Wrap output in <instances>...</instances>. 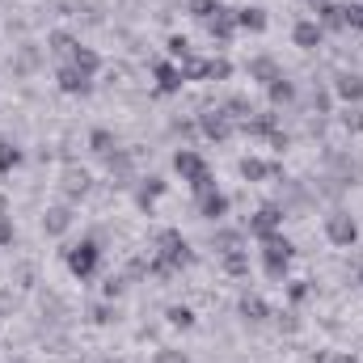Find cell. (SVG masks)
<instances>
[{
	"label": "cell",
	"instance_id": "7c38bea8",
	"mask_svg": "<svg viewBox=\"0 0 363 363\" xmlns=\"http://www.w3.org/2000/svg\"><path fill=\"white\" fill-rule=\"evenodd\" d=\"M267 9H258V4H245V9H237V30H254V34H262L267 30Z\"/></svg>",
	"mask_w": 363,
	"mask_h": 363
},
{
	"label": "cell",
	"instance_id": "836d02e7",
	"mask_svg": "<svg viewBox=\"0 0 363 363\" xmlns=\"http://www.w3.org/2000/svg\"><path fill=\"white\" fill-rule=\"evenodd\" d=\"M157 363H186V355H174V351H161V355H157Z\"/></svg>",
	"mask_w": 363,
	"mask_h": 363
},
{
	"label": "cell",
	"instance_id": "4dcf8cb0",
	"mask_svg": "<svg viewBox=\"0 0 363 363\" xmlns=\"http://www.w3.org/2000/svg\"><path fill=\"white\" fill-rule=\"evenodd\" d=\"M169 321L186 330V325H194V313H190V308H169Z\"/></svg>",
	"mask_w": 363,
	"mask_h": 363
},
{
	"label": "cell",
	"instance_id": "9a60e30c",
	"mask_svg": "<svg viewBox=\"0 0 363 363\" xmlns=\"http://www.w3.org/2000/svg\"><path fill=\"white\" fill-rule=\"evenodd\" d=\"M291 38H296V47H304V51H313V47H321V38H325V30H321L317 21H300Z\"/></svg>",
	"mask_w": 363,
	"mask_h": 363
},
{
	"label": "cell",
	"instance_id": "ac0fdd59",
	"mask_svg": "<svg viewBox=\"0 0 363 363\" xmlns=\"http://www.w3.org/2000/svg\"><path fill=\"white\" fill-rule=\"evenodd\" d=\"M68 224H72V211H68V207H51V211L43 216V228H47L51 237H60Z\"/></svg>",
	"mask_w": 363,
	"mask_h": 363
},
{
	"label": "cell",
	"instance_id": "484cf974",
	"mask_svg": "<svg viewBox=\"0 0 363 363\" xmlns=\"http://www.w3.org/2000/svg\"><path fill=\"white\" fill-rule=\"evenodd\" d=\"M250 72H254L258 81H267V85H271V81H279V68H274V60H254V64H250Z\"/></svg>",
	"mask_w": 363,
	"mask_h": 363
},
{
	"label": "cell",
	"instance_id": "e0dca14e",
	"mask_svg": "<svg viewBox=\"0 0 363 363\" xmlns=\"http://www.w3.org/2000/svg\"><path fill=\"white\" fill-rule=\"evenodd\" d=\"M89 144H93V152H97V157H106V161L123 152V148H118V140H114V135H110L106 127H97V131H93V135H89Z\"/></svg>",
	"mask_w": 363,
	"mask_h": 363
},
{
	"label": "cell",
	"instance_id": "83f0119b",
	"mask_svg": "<svg viewBox=\"0 0 363 363\" xmlns=\"http://www.w3.org/2000/svg\"><path fill=\"white\" fill-rule=\"evenodd\" d=\"M233 77V64L228 60H211L207 64V81H228Z\"/></svg>",
	"mask_w": 363,
	"mask_h": 363
},
{
	"label": "cell",
	"instance_id": "ffe728a7",
	"mask_svg": "<svg viewBox=\"0 0 363 363\" xmlns=\"http://www.w3.org/2000/svg\"><path fill=\"white\" fill-rule=\"evenodd\" d=\"M85 190H89V174H85V169H68V174H64V194H68V199H77V194H85Z\"/></svg>",
	"mask_w": 363,
	"mask_h": 363
},
{
	"label": "cell",
	"instance_id": "1f68e13d",
	"mask_svg": "<svg viewBox=\"0 0 363 363\" xmlns=\"http://www.w3.org/2000/svg\"><path fill=\"white\" fill-rule=\"evenodd\" d=\"M169 55H174V60H186V55H190V43H186V38H169Z\"/></svg>",
	"mask_w": 363,
	"mask_h": 363
},
{
	"label": "cell",
	"instance_id": "cb8c5ba5",
	"mask_svg": "<svg viewBox=\"0 0 363 363\" xmlns=\"http://www.w3.org/2000/svg\"><path fill=\"white\" fill-rule=\"evenodd\" d=\"M224 271H228V274H250V254H245V250L224 254Z\"/></svg>",
	"mask_w": 363,
	"mask_h": 363
},
{
	"label": "cell",
	"instance_id": "8d00e7d4",
	"mask_svg": "<svg viewBox=\"0 0 363 363\" xmlns=\"http://www.w3.org/2000/svg\"><path fill=\"white\" fill-rule=\"evenodd\" d=\"M0 211H4V199H0Z\"/></svg>",
	"mask_w": 363,
	"mask_h": 363
},
{
	"label": "cell",
	"instance_id": "3957f363",
	"mask_svg": "<svg viewBox=\"0 0 363 363\" xmlns=\"http://www.w3.org/2000/svg\"><path fill=\"white\" fill-rule=\"evenodd\" d=\"M291 241H283V237H262V267H267V274H271L274 283L287 274V262H291Z\"/></svg>",
	"mask_w": 363,
	"mask_h": 363
},
{
	"label": "cell",
	"instance_id": "d4e9b609",
	"mask_svg": "<svg viewBox=\"0 0 363 363\" xmlns=\"http://www.w3.org/2000/svg\"><path fill=\"white\" fill-rule=\"evenodd\" d=\"M220 9H224L220 0H190V13H194V17H199L203 26H207V21H211V17L220 13Z\"/></svg>",
	"mask_w": 363,
	"mask_h": 363
},
{
	"label": "cell",
	"instance_id": "f1b7e54d",
	"mask_svg": "<svg viewBox=\"0 0 363 363\" xmlns=\"http://www.w3.org/2000/svg\"><path fill=\"white\" fill-rule=\"evenodd\" d=\"M216 250H220V254L241 250V233H216Z\"/></svg>",
	"mask_w": 363,
	"mask_h": 363
},
{
	"label": "cell",
	"instance_id": "44dd1931",
	"mask_svg": "<svg viewBox=\"0 0 363 363\" xmlns=\"http://www.w3.org/2000/svg\"><path fill=\"white\" fill-rule=\"evenodd\" d=\"M241 313H245L250 321H267V317H271L267 300H258V296H245V300H241Z\"/></svg>",
	"mask_w": 363,
	"mask_h": 363
},
{
	"label": "cell",
	"instance_id": "30bf717a",
	"mask_svg": "<svg viewBox=\"0 0 363 363\" xmlns=\"http://www.w3.org/2000/svg\"><path fill=\"white\" fill-rule=\"evenodd\" d=\"M60 89L64 93H89L93 89V77H85L81 68H72V64H60Z\"/></svg>",
	"mask_w": 363,
	"mask_h": 363
},
{
	"label": "cell",
	"instance_id": "603a6c76",
	"mask_svg": "<svg viewBox=\"0 0 363 363\" xmlns=\"http://www.w3.org/2000/svg\"><path fill=\"white\" fill-rule=\"evenodd\" d=\"M17 165H21V152H17V144L0 140V174H13Z\"/></svg>",
	"mask_w": 363,
	"mask_h": 363
},
{
	"label": "cell",
	"instance_id": "8fae6325",
	"mask_svg": "<svg viewBox=\"0 0 363 363\" xmlns=\"http://www.w3.org/2000/svg\"><path fill=\"white\" fill-rule=\"evenodd\" d=\"M64 64H72V68H81L85 77H97V68H101V55H97L93 47H81V43H77V47H72V55H68Z\"/></svg>",
	"mask_w": 363,
	"mask_h": 363
},
{
	"label": "cell",
	"instance_id": "6da1fadb",
	"mask_svg": "<svg viewBox=\"0 0 363 363\" xmlns=\"http://www.w3.org/2000/svg\"><path fill=\"white\" fill-rule=\"evenodd\" d=\"M152 245H157V250H152V258H148V271L157 274V279H174L182 267L194 262V254H190V245H186V237H182L178 228H161Z\"/></svg>",
	"mask_w": 363,
	"mask_h": 363
},
{
	"label": "cell",
	"instance_id": "f546056e",
	"mask_svg": "<svg viewBox=\"0 0 363 363\" xmlns=\"http://www.w3.org/2000/svg\"><path fill=\"white\" fill-rule=\"evenodd\" d=\"M271 101H274V106H279V101H291V85H287L283 77H279V81H271Z\"/></svg>",
	"mask_w": 363,
	"mask_h": 363
},
{
	"label": "cell",
	"instance_id": "d6986e66",
	"mask_svg": "<svg viewBox=\"0 0 363 363\" xmlns=\"http://www.w3.org/2000/svg\"><path fill=\"white\" fill-rule=\"evenodd\" d=\"M47 43H51V55H55L60 64H64V60L72 55V47H77V38H72V34H64V30H55V34H51Z\"/></svg>",
	"mask_w": 363,
	"mask_h": 363
},
{
	"label": "cell",
	"instance_id": "7402d4cb",
	"mask_svg": "<svg viewBox=\"0 0 363 363\" xmlns=\"http://www.w3.org/2000/svg\"><path fill=\"white\" fill-rule=\"evenodd\" d=\"M342 30H363V4H338Z\"/></svg>",
	"mask_w": 363,
	"mask_h": 363
},
{
	"label": "cell",
	"instance_id": "e575fe53",
	"mask_svg": "<svg viewBox=\"0 0 363 363\" xmlns=\"http://www.w3.org/2000/svg\"><path fill=\"white\" fill-rule=\"evenodd\" d=\"M304 296H308V283H304V279H300V283H296V287H291V300H304Z\"/></svg>",
	"mask_w": 363,
	"mask_h": 363
},
{
	"label": "cell",
	"instance_id": "8992f818",
	"mask_svg": "<svg viewBox=\"0 0 363 363\" xmlns=\"http://www.w3.org/2000/svg\"><path fill=\"white\" fill-rule=\"evenodd\" d=\"M325 237H330L334 245H355L359 224L351 220V211H330V216H325Z\"/></svg>",
	"mask_w": 363,
	"mask_h": 363
},
{
	"label": "cell",
	"instance_id": "ba28073f",
	"mask_svg": "<svg viewBox=\"0 0 363 363\" xmlns=\"http://www.w3.org/2000/svg\"><path fill=\"white\" fill-rule=\"evenodd\" d=\"M207 34H211V43H228L233 34H237V9H220L211 21H207Z\"/></svg>",
	"mask_w": 363,
	"mask_h": 363
},
{
	"label": "cell",
	"instance_id": "277c9868",
	"mask_svg": "<svg viewBox=\"0 0 363 363\" xmlns=\"http://www.w3.org/2000/svg\"><path fill=\"white\" fill-rule=\"evenodd\" d=\"M97 262H101V245H97L93 237L77 241V245L68 250V271L77 274V279H89V274L97 271Z\"/></svg>",
	"mask_w": 363,
	"mask_h": 363
},
{
	"label": "cell",
	"instance_id": "2e32d148",
	"mask_svg": "<svg viewBox=\"0 0 363 363\" xmlns=\"http://www.w3.org/2000/svg\"><path fill=\"white\" fill-rule=\"evenodd\" d=\"M334 89H338V97H342V101H363V77H355V72H342V77L334 81Z\"/></svg>",
	"mask_w": 363,
	"mask_h": 363
},
{
	"label": "cell",
	"instance_id": "5bb4252c",
	"mask_svg": "<svg viewBox=\"0 0 363 363\" xmlns=\"http://www.w3.org/2000/svg\"><path fill=\"white\" fill-rule=\"evenodd\" d=\"M186 81H182L178 64H157V93H178Z\"/></svg>",
	"mask_w": 363,
	"mask_h": 363
},
{
	"label": "cell",
	"instance_id": "5b68a950",
	"mask_svg": "<svg viewBox=\"0 0 363 363\" xmlns=\"http://www.w3.org/2000/svg\"><path fill=\"white\" fill-rule=\"evenodd\" d=\"M199 131H203L207 140L224 144V140H228V135L237 131V123H233V118L224 114V106H220V110H203V114H199Z\"/></svg>",
	"mask_w": 363,
	"mask_h": 363
},
{
	"label": "cell",
	"instance_id": "52a82bcc",
	"mask_svg": "<svg viewBox=\"0 0 363 363\" xmlns=\"http://www.w3.org/2000/svg\"><path fill=\"white\" fill-rule=\"evenodd\" d=\"M279 224H283V211L271 207V203H267V207H258V211L250 216V233H254L258 241H262V237H274V228H279Z\"/></svg>",
	"mask_w": 363,
	"mask_h": 363
},
{
	"label": "cell",
	"instance_id": "74e56055",
	"mask_svg": "<svg viewBox=\"0 0 363 363\" xmlns=\"http://www.w3.org/2000/svg\"><path fill=\"white\" fill-rule=\"evenodd\" d=\"M359 283H363V271H359Z\"/></svg>",
	"mask_w": 363,
	"mask_h": 363
},
{
	"label": "cell",
	"instance_id": "9c48e42d",
	"mask_svg": "<svg viewBox=\"0 0 363 363\" xmlns=\"http://www.w3.org/2000/svg\"><path fill=\"white\" fill-rule=\"evenodd\" d=\"M199 216H203V220H224V216H228V194L203 190V194H199Z\"/></svg>",
	"mask_w": 363,
	"mask_h": 363
},
{
	"label": "cell",
	"instance_id": "4fadbf2b",
	"mask_svg": "<svg viewBox=\"0 0 363 363\" xmlns=\"http://www.w3.org/2000/svg\"><path fill=\"white\" fill-rule=\"evenodd\" d=\"M274 174H279L274 161H258V157H245V161H241V178L245 182H267V178H274Z\"/></svg>",
	"mask_w": 363,
	"mask_h": 363
},
{
	"label": "cell",
	"instance_id": "4316f807",
	"mask_svg": "<svg viewBox=\"0 0 363 363\" xmlns=\"http://www.w3.org/2000/svg\"><path fill=\"white\" fill-rule=\"evenodd\" d=\"M161 190H165V182H161V178H148L144 186H140V194H135V199H140V207H148V203H152Z\"/></svg>",
	"mask_w": 363,
	"mask_h": 363
},
{
	"label": "cell",
	"instance_id": "7a4b0ae2",
	"mask_svg": "<svg viewBox=\"0 0 363 363\" xmlns=\"http://www.w3.org/2000/svg\"><path fill=\"white\" fill-rule=\"evenodd\" d=\"M174 169L182 174V182H190L199 194L203 190H216V182H211V169H207V161L194 152V148H182L178 157H174Z\"/></svg>",
	"mask_w": 363,
	"mask_h": 363
},
{
	"label": "cell",
	"instance_id": "d590c367",
	"mask_svg": "<svg viewBox=\"0 0 363 363\" xmlns=\"http://www.w3.org/2000/svg\"><path fill=\"white\" fill-rule=\"evenodd\" d=\"M334 363H359V359H351V355H338V359H334Z\"/></svg>",
	"mask_w": 363,
	"mask_h": 363
},
{
	"label": "cell",
	"instance_id": "d6a6232c",
	"mask_svg": "<svg viewBox=\"0 0 363 363\" xmlns=\"http://www.w3.org/2000/svg\"><path fill=\"white\" fill-rule=\"evenodd\" d=\"M0 245H13V224L0 216Z\"/></svg>",
	"mask_w": 363,
	"mask_h": 363
}]
</instances>
